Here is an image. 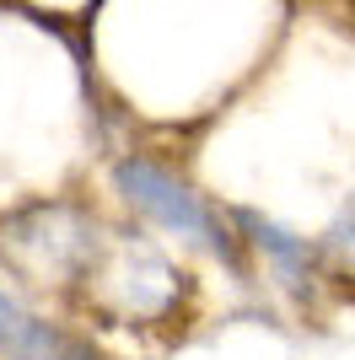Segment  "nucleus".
Returning a JSON list of instances; mask_svg holds the SVG:
<instances>
[{
	"mask_svg": "<svg viewBox=\"0 0 355 360\" xmlns=\"http://www.w3.org/2000/svg\"><path fill=\"white\" fill-rule=\"evenodd\" d=\"M189 296L194 280L151 237L108 231L103 253L92 258V269L81 274L70 301L92 323H108V328H162V323L183 317Z\"/></svg>",
	"mask_w": 355,
	"mask_h": 360,
	"instance_id": "f257e3e1",
	"label": "nucleus"
},
{
	"mask_svg": "<svg viewBox=\"0 0 355 360\" xmlns=\"http://www.w3.org/2000/svg\"><path fill=\"white\" fill-rule=\"evenodd\" d=\"M22 307H27V301H22L11 285H6V280H0V328H6V323H11V317L22 312Z\"/></svg>",
	"mask_w": 355,
	"mask_h": 360,
	"instance_id": "0eeeda50",
	"label": "nucleus"
},
{
	"mask_svg": "<svg viewBox=\"0 0 355 360\" xmlns=\"http://www.w3.org/2000/svg\"><path fill=\"white\" fill-rule=\"evenodd\" d=\"M312 242H318V280H323V290L355 296V194L334 210L323 237H312Z\"/></svg>",
	"mask_w": 355,
	"mask_h": 360,
	"instance_id": "423d86ee",
	"label": "nucleus"
},
{
	"mask_svg": "<svg viewBox=\"0 0 355 360\" xmlns=\"http://www.w3.org/2000/svg\"><path fill=\"white\" fill-rule=\"evenodd\" d=\"M113 194L124 199L146 226L178 237L183 248H199V253H210L226 274L248 280V248H242V237H237V226H226L232 210H216V205H210L189 178H178L167 162L140 156V150L118 156L113 162Z\"/></svg>",
	"mask_w": 355,
	"mask_h": 360,
	"instance_id": "7ed1b4c3",
	"label": "nucleus"
},
{
	"mask_svg": "<svg viewBox=\"0 0 355 360\" xmlns=\"http://www.w3.org/2000/svg\"><path fill=\"white\" fill-rule=\"evenodd\" d=\"M232 226H237V237H242V248H248V258H259L275 274L280 290H291L296 301L323 290V280H318V242L312 237H301V231L269 221L259 210H232Z\"/></svg>",
	"mask_w": 355,
	"mask_h": 360,
	"instance_id": "20e7f679",
	"label": "nucleus"
},
{
	"mask_svg": "<svg viewBox=\"0 0 355 360\" xmlns=\"http://www.w3.org/2000/svg\"><path fill=\"white\" fill-rule=\"evenodd\" d=\"M103 242L108 226L75 199H38V205L0 215V264L27 290L75 296L81 274L103 253Z\"/></svg>",
	"mask_w": 355,
	"mask_h": 360,
	"instance_id": "f03ea898",
	"label": "nucleus"
},
{
	"mask_svg": "<svg viewBox=\"0 0 355 360\" xmlns=\"http://www.w3.org/2000/svg\"><path fill=\"white\" fill-rule=\"evenodd\" d=\"M0 360H108V355L87 328L22 307V312L0 328Z\"/></svg>",
	"mask_w": 355,
	"mask_h": 360,
	"instance_id": "39448f33",
	"label": "nucleus"
}]
</instances>
